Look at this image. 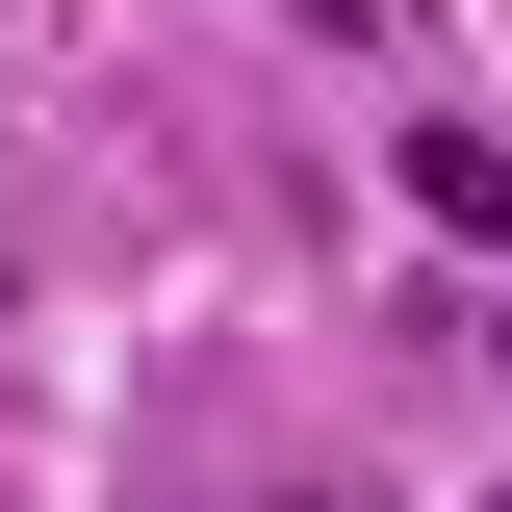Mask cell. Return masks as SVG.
<instances>
[{
    "instance_id": "7a4b0ae2",
    "label": "cell",
    "mask_w": 512,
    "mask_h": 512,
    "mask_svg": "<svg viewBox=\"0 0 512 512\" xmlns=\"http://www.w3.org/2000/svg\"><path fill=\"white\" fill-rule=\"evenodd\" d=\"M282 26H333V52H359V26H410V0H282Z\"/></svg>"
},
{
    "instance_id": "6da1fadb",
    "label": "cell",
    "mask_w": 512,
    "mask_h": 512,
    "mask_svg": "<svg viewBox=\"0 0 512 512\" xmlns=\"http://www.w3.org/2000/svg\"><path fill=\"white\" fill-rule=\"evenodd\" d=\"M410 205H436L461 256H512V154H461V128H436V154H410Z\"/></svg>"
}]
</instances>
